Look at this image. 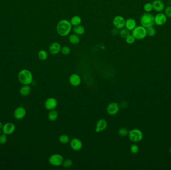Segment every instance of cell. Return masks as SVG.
Wrapping results in <instances>:
<instances>
[{"instance_id":"35","label":"cell","mask_w":171,"mask_h":170,"mask_svg":"<svg viewBox=\"0 0 171 170\" xmlns=\"http://www.w3.org/2000/svg\"><path fill=\"white\" fill-rule=\"evenodd\" d=\"M165 14L167 17L171 18V6H169L165 9Z\"/></svg>"},{"instance_id":"31","label":"cell","mask_w":171,"mask_h":170,"mask_svg":"<svg viewBox=\"0 0 171 170\" xmlns=\"http://www.w3.org/2000/svg\"><path fill=\"white\" fill-rule=\"evenodd\" d=\"M61 52L63 55H69L71 53V49L69 47L64 46L62 47Z\"/></svg>"},{"instance_id":"36","label":"cell","mask_w":171,"mask_h":170,"mask_svg":"<svg viewBox=\"0 0 171 170\" xmlns=\"http://www.w3.org/2000/svg\"><path fill=\"white\" fill-rule=\"evenodd\" d=\"M118 30H119L117 29V28H113L112 30V31H111V33H112V35H113L114 36H116L117 35H118L119 32Z\"/></svg>"},{"instance_id":"24","label":"cell","mask_w":171,"mask_h":170,"mask_svg":"<svg viewBox=\"0 0 171 170\" xmlns=\"http://www.w3.org/2000/svg\"><path fill=\"white\" fill-rule=\"evenodd\" d=\"M119 34L120 36V37L124 39H126L127 37H128L131 35L130 30H129L127 28H123L120 30Z\"/></svg>"},{"instance_id":"32","label":"cell","mask_w":171,"mask_h":170,"mask_svg":"<svg viewBox=\"0 0 171 170\" xmlns=\"http://www.w3.org/2000/svg\"><path fill=\"white\" fill-rule=\"evenodd\" d=\"M130 151L133 154H137L138 153L139 151V148L138 146L136 144H133L131 146Z\"/></svg>"},{"instance_id":"1","label":"cell","mask_w":171,"mask_h":170,"mask_svg":"<svg viewBox=\"0 0 171 170\" xmlns=\"http://www.w3.org/2000/svg\"><path fill=\"white\" fill-rule=\"evenodd\" d=\"M72 28L71 22L67 20H60L57 25V32L61 37H66L69 35Z\"/></svg>"},{"instance_id":"37","label":"cell","mask_w":171,"mask_h":170,"mask_svg":"<svg viewBox=\"0 0 171 170\" xmlns=\"http://www.w3.org/2000/svg\"><path fill=\"white\" fill-rule=\"evenodd\" d=\"M3 126V125H2V123L1 122H0V128H2Z\"/></svg>"},{"instance_id":"27","label":"cell","mask_w":171,"mask_h":170,"mask_svg":"<svg viewBox=\"0 0 171 170\" xmlns=\"http://www.w3.org/2000/svg\"><path fill=\"white\" fill-rule=\"evenodd\" d=\"M147 35L149 37H153L156 34V30L153 26H150L146 28Z\"/></svg>"},{"instance_id":"20","label":"cell","mask_w":171,"mask_h":170,"mask_svg":"<svg viewBox=\"0 0 171 170\" xmlns=\"http://www.w3.org/2000/svg\"><path fill=\"white\" fill-rule=\"evenodd\" d=\"M73 30L74 34H75L78 36L83 35L85 32V28L81 24L77 26H74Z\"/></svg>"},{"instance_id":"38","label":"cell","mask_w":171,"mask_h":170,"mask_svg":"<svg viewBox=\"0 0 171 170\" xmlns=\"http://www.w3.org/2000/svg\"><path fill=\"white\" fill-rule=\"evenodd\" d=\"M170 153H171V148L170 149Z\"/></svg>"},{"instance_id":"17","label":"cell","mask_w":171,"mask_h":170,"mask_svg":"<svg viewBox=\"0 0 171 170\" xmlns=\"http://www.w3.org/2000/svg\"><path fill=\"white\" fill-rule=\"evenodd\" d=\"M26 114V111L25 109L22 107H20L17 108L15 110L14 116L16 119H22L25 116Z\"/></svg>"},{"instance_id":"26","label":"cell","mask_w":171,"mask_h":170,"mask_svg":"<svg viewBox=\"0 0 171 170\" xmlns=\"http://www.w3.org/2000/svg\"><path fill=\"white\" fill-rule=\"evenodd\" d=\"M59 142L63 144H66L68 143L70 141V137L66 135V134H63L60 136Z\"/></svg>"},{"instance_id":"13","label":"cell","mask_w":171,"mask_h":170,"mask_svg":"<svg viewBox=\"0 0 171 170\" xmlns=\"http://www.w3.org/2000/svg\"><path fill=\"white\" fill-rule=\"evenodd\" d=\"M69 81L72 86H78L81 83V78L78 74L74 73L70 75Z\"/></svg>"},{"instance_id":"11","label":"cell","mask_w":171,"mask_h":170,"mask_svg":"<svg viewBox=\"0 0 171 170\" xmlns=\"http://www.w3.org/2000/svg\"><path fill=\"white\" fill-rule=\"evenodd\" d=\"M61 45L59 43L55 42L51 44L49 47V52L53 55H58L61 52Z\"/></svg>"},{"instance_id":"14","label":"cell","mask_w":171,"mask_h":170,"mask_svg":"<svg viewBox=\"0 0 171 170\" xmlns=\"http://www.w3.org/2000/svg\"><path fill=\"white\" fill-rule=\"evenodd\" d=\"M3 132L6 135H10L15 131V126L14 124L8 122L3 126Z\"/></svg>"},{"instance_id":"22","label":"cell","mask_w":171,"mask_h":170,"mask_svg":"<svg viewBox=\"0 0 171 170\" xmlns=\"http://www.w3.org/2000/svg\"><path fill=\"white\" fill-rule=\"evenodd\" d=\"M70 22H71L72 26H77L81 24L82 18L80 16H75L71 18V20H70Z\"/></svg>"},{"instance_id":"6","label":"cell","mask_w":171,"mask_h":170,"mask_svg":"<svg viewBox=\"0 0 171 170\" xmlns=\"http://www.w3.org/2000/svg\"><path fill=\"white\" fill-rule=\"evenodd\" d=\"M64 157L60 154L52 155L49 159V162L52 166L58 167L61 166L63 163Z\"/></svg>"},{"instance_id":"30","label":"cell","mask_w":171,"mask_h":170,"mask_svg":"<svg viewBox=\"0 0 171 170\" xmlns=\"http://www.w3.org/2000/svg\"><path fill=\"white\" fill-rule=\"evenodd\" d=\"M144 9L146 12L149 13L153 10V5L152 3H147L144 6Z\"/></svg>"},{"instance_id":"21","label":"cell","mask_w":171,"mask_h":170,"mask_svg":"<svg viewBox=\"0 0 171 170\" xmlns=\"http://www.w3.org/2000/svg\"><path fill=\"white\" fill-rule=\"evenodd\" d=\"M31 88L28 85H24L21 88L20 93L23 96H26L30 93Z\"/></svg>"},{"instance_id":"8","label":"cell","mask_w":171,"mask_h":170,"mask_svg":"<svg viewBox=\"0 0 171 170\" xmlns=\"http://www.w3.org/2000/svg\"><path fill=\"white\" fill-rule=\"evenodd\" d=\"M120 106L116 102H112L109 104L107 108V111L110 115H115L118 113Z\"/></svg>"},{"instance_id":"34","label":"cell","mask_w":171,"mask_h":170,"mask_svg":"<svg viewBox=\"0 0 171 170\" xmlns=\"http://www.w3.org/2000/svg\"><path fill=\"white\" fill-rule=\"evenodd\" d=\"M7 141V137L6 134H3L0 135V144H4Z\"/></svg>"},{"instance_id":"5","label":"cell","mask_w":171,"mask_h":170,"mask_svg":"<svg viewBox=\"0 0 171 170\" xmlns=\"http://www.w3.org/2000/svg\"><path fill=\"white\" fill-rule=\"evenodd\" d=\"M129 139L133 142H138L141 141L143 138V133L140 130L134 129L129 132Z\"/></svg>"},{"instance_id":"18","label":"cell","mask_w":171,"mask_h":170,"mask_svg":"<svg viewBox=\"0 0 171 170\" xmlns=\"http://www.w3.org/2000/svg\"><path fill=\"white\" fill-rule=\"evenodd\" d=\"M136 22L134 18H129L126 20L125 27L130 31H132L136 27Z\"/></svg>"},{"instance_id":"7","label":"cell","mask_w":171,"mask_h":170,"mask_svg":"<svg viewBox=\"0 0 171 170\" xmlns=\"http://www.w3.org/2000/svg\"><path fill=\"white\" fill-rule=\"evenodd\" d=\"M125 22L126 20L122 16H117L113 19V24L114 25L115 28L120 30L124 28L125 26Z\"/></svg>"},{"instance_id":"33","label":"cell","mask_w":171,"mask_h":170,"mask_svg":"<svg viewBox=\"0 0 171 170\" xmlns=\"http://www.w3.org/2000/svg\"><path fill=\"white\" fill-rule=\"evenodd\" d=\"M136 40V39L135 38V37L132 35H131L126 39V42L128 44L131 45V44H133V43H135Z\"/></svg>"},{"instance_id":"9","label":"cell","mask_w":171,"mask_h":170,"mask_svg":"<svg viewBox=\"0 0 171 170\" xmlns=\"http://www.w3.org/2000/svg\"><path fill=\"white\" fill-rule=\"evenodd\" d=\"M58 106V101L57 99L53 97L49 98L46 100L45 102V107L48 110L55 109Z\"/></svg>"},{"instance_id":"39","label":"cell","mask_w":171,"mask_h":170,"mask_svg":"<svg viewBox=\"0 0 171 170\" xmlns=\"http://www.w3.org/2000/svg\"><path fill=\"white\" fill-rule=\"evenodd\" d=\"M0 134H1V130H0Z\"/></svg>"},{"instance_id":"28","label":"cell","mask_w":171,"mask_h":170,"mask_svg":"<svg viewBox=\"0 0 171 170\" xmlns=\"http://www.w3.org/2000/svg\"><path fill=\"white\" fill-rule=\"evenodd\" d=\"M129 132L128 130L126 128H121L119 130V135L121 137H125L128 135Z\"/></svg>"},{"instance_id":"16","label":"cell","mask_w":171,"mask_h":170,"mask_svg":"<svg viewBox=\"0 0 171 170\" xmlns=\"http://www.w3.org/2000/svg\"><path fill=\"white\" fill-rule=\"evenodd\" d=\"M152 4L153 5V10L158 12H162L165 8V4L162 0H155Z\"/></svg>"},{"instance_id":"10","label":"cell","mask_w":171,"mask_h":170,"mask_svg":"<svg viewBox=\"0 0 171 170\" xmlns=\"http://www.w3.org/2000/svg\"><path fill=\"white\" fill-rule=\"evenodd\" d=\"M70 146L73 150L75 151H78L83 147V143L79 139L73 138L70 141Z\"/></svg>"},{"instance_id":"12","label":"cell","mask_w":171,"mask_h":170,"mask_svg":"<svg viewBox=\"0 0 171 170\" xmlns=\"http://www.w3.org/2000/svg\"><path fill=\"white\" fill-rule=\"evenodd\" d=\"M108 126V123L106 120L103 119H101L98 120L96 125L95 131L97 133L103 131L106 129Z\"/></svg>"},{"instance_id":"15","label":"cell","mask_w":171,"mask_h":170,"mask_svg":"<svg viewBox=\"0 0 171 170\" xmlns=\"http://www.w3.org/2000/svg\"><path fill=\"white\" fill-rule=\"evenodd\" d=\"M167 17L163 13H159L155 16V23L158 26H162L167 22Z\"/></svg>"},{"instance_id":"29","label":"cell","mask_w":171,"mask_h":170,"mask_svg":"<svg viewBox=\"0 0 171 170\" xmlns=\"http://www.w3.org/2000/svg\"><path fill=\"white\" fill-rule=\"evenodd\" d=\"M73 163L71 160L67 159V160L64 161L62 165L63 166L64 168H69L72 167V166L73 165Z\"/></svg>"},{"instance_id":"3","label":"cell","mask_w":171,"mask_h":170,"mask_svg":"<svg viewBox=\"0 0 171 170\" xmlns=\"http://www.w3.org/2000/svg\"><path fill=\"white\" fill-rule=\"evenodd\" d=\"M141 26L147 28L153 26L155 24V16L150 13H145L142 14L140 19Z\"/></svg>"},{"instance_id":"4","label":"cell","mask_w":171,"mask_h":170,"mask_svg":"<svg viewBox=\"0 0 171 170\" xmlns=\"http://www.w3.org/2000/svg\"><path fill=\"white\" fill-rule=\"evenodd\" d=\"M132 35L137 40H142L145 39L147 36L146 28L142 26H136V27L132 30Z\"/></svg>"},{"instance_id":"2","label":"cell","mask_w":171,"mask_h":170,"mask_svg":"<svg viewBox=\"0 0 171 170\" xmlns=\"http://www.w3.org/2000/svg\"><path fill=\"white\" fill-rule=\"evenodd\" d=\"M19 80L24 85H29L33 81L32 73L28 69H24L20 71L18 74Z\"/></svg>"},{"instance_id":"23","label":"cell","mask_w":171,"mask_h":170,"mask_svg":"<svg viewBox=\"0 0 171 170\" xmlns=\"http://www.w3.org/2000/svg\"><path fill=\"white\" fill-rule=\"evenodd\" d=\"M59 116L58 112L55 109L50 110L48 113V118L51 121H54L58 119Z\"/></svg>"},{"instance_id":"19","label":"cell","mask_w":171,"mask_h":170,"mask_svg":"<svg viewBox=\"0 0 171 170\" xmlns=\"http://www.w3.org/2000/svg\"><path fill=\"white\" fill-rule=\"evenodd\" d=\"M68 39H69L70 43L72 45H78L79 43L80 42V39L79 36L76 35L75 34L70 35Z\"/></svg>"},{"instance_id":"25","label":"cell","mask_w":171,"mask_h":170,"mask_svg":"<svg viewBox=\"0 0 171 170\" xmlns=\"http://www.w3.org/2000/svg\"><path fill=\"white\" fill-rule=\"evenodd\" d=\"M38 56L41 61H46L48 57V54L45 50H41L39 51Z\"/></svg>"}]
</instances>
